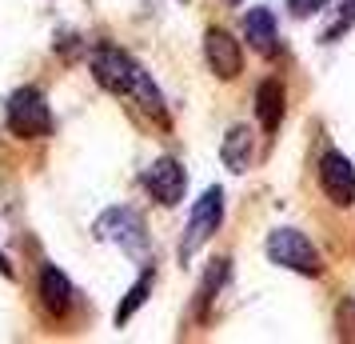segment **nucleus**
<instances>
[{"label":"nucleus","instance_id":"obj_10","mask_svg":"<svg viewBox=\"0 0 355 344\" xmlns=\"http://www.w3.org/2000/svg\"><path fill=\"white\" fill-rule=\"evenodd\" d=\"M243 40L259 52V56H275L279 52V33H275V17L268 8H252L243 17Z\"/></svg>","mask_w":355,"mask_h":344},{"label":"nucleus","instance_id":"obj_17","mask_svg":"<svg viewBox=\"0 0 355 344\" xmlns=\"http://www.w3.org/2000/svg\"><path fill=\"white\" fill-rule=\"evenodd\" d=\"M0 277H12V264L4 261V252H0Z\"/></svg>","mask_w":355,"mask_h":344},{"label":"nucleus","instance_id":"obj_6","mask_svg":"<svg viewBox=\"0 0 355 344\" xmlns=\"http://www.w3.org/2000/svg\"><path fill=\"white\" fill-rule=\"evenodd\" d=\"M320 184L336 208L355 204V164L343 152H336V148H327L320 156Z\"/></svg>","mask_w":355,"mask_h":344},{"label":"nucleus","instance_id":"obj_3","mask_svg":"<svg viewBox=\"0 0 355 344\" xmlns=\"http://www.w3.org/2000/svg\"><path fill=\"white\" fill-rule=\"evenodd\" d=\"M8 129H12V136H24V140L52 132V108L40 88L28 84V88H17L8 97Z\"/></svg>","mask_w":355,"mask_h":344},{"label":"nucleus","instance_id":"obj_7","mask_svg":"<svg viewBox=\"0 0 355 344\" xmlns=\"http://www.w3.org/2000/svg\"><path fill=\"white\" fill-rule=\"evenodd\" d=\"M144 188L152 193V200H160L164 208H172L184 200V188H188V172H184V164L172 161V156H160V161H152V168L144 172Z\"/></svg>","mask_w":355,"mask_h":344},{"label":"nucleus","instance_id":"obj_15","mask_svg":"<svg viewBox=\"0 0 355 344\" xmlns=\"http://www.w3.org/2000/svg\"><path fill=\"white\" fill-rule=\"evenodd\" d=\"M331 0H288L291 17H311V13H320V8H327Z\"/></svg>","mask_w":355,"mask_h":344},{"label":"nucleus","instance_id":"obj_18","mask_svg":"<svg viewBox=\"0 0 355 344\" xmlns=\"http://www.w3.org/2000/svg\"><path fill=\"white\" fill-rule=\"evenodd\" d=\"M232 4H236V0H232Z\"/></svg>","mask_w":355,"mask_h":344},{"label":"nucleus","instance_id":"obj_4","mask_svg":"<svg viewBox=\"0 0 355 344\" xmlns=\"http://www.w3.org/2000/svg\"><path fill=\"white\" fill-rule=\"evenodd\" d=\"M268 261L279 268H291L300 277H320V252L300 229H275L268 236Z\"/></svg>","mask_w":355,"mask_h":344},{"label":"nucleus","instance_id":"obj_16","mask_svg":"<svg viewBox=\"0 0 355 344\" xmlns=\"http://www.w3.org/2000/svg\"><path fill=\"white\" fill-rule=\"evenodd\" d=\"M347 24H355V0H343V13H339V28H347ZM336 28V33H339ZM331 33V36H336Z\"/></svg>","mask_w":355,"mask_h":344},{"label":"nucleus","instance_id":"obj_2","mask_svg":"<svg viewBox=\"0 0 355 344\" xmlns=\"http://www.w3.org/2000/svg\"><path fill=\"white\" fill-rule=\"evenodd\" d=\"M224 224V188H208L204 197L192 204V216H188V229H184V240H180V261L188 264L208 245L216 229Z\"/></svg>","mask_w":355,"mask_h":344},{"label":"nucleus","instance_id":"obj_14","mask_svg":"<svg viewBox=\"0 0 355 344\" xmlns=\"http://www.w3.org/2000/svg\"><path fill=\"white\" fill-rule=\"evenodd\" d=\"M227 280V261H211L208 277H204V288H200V304H208L211 296H216V288Z\"/></svg>","mask_w":355,"mask_h":344},{"label":"nucleus","instance_id":"obj_11","mask_svg":"<svg viewBox=\"0 0 355 344\" xmlns=\"http://www.w3.org/2000/svg\"><path fill=\"white\" fill-rule=\"evenodd\" d=\"M256 116L263 132H275L279 120H284V84L279 81H263L256 88Z\"/></svg>","mask_w":355,"mask_h":344},{"label":"nucleus","instance_id":"obj_13","mask_svg":"<svg viewBox=\"0 0 355 344\" xmlns=\"http://www.w3.org/2000/svg\"><path fill=\"white\" fill-rule=\"evenodd\" d=\"M152 280H156V277L144 272V277L128 288V296H124V300H120V309H116V325H128L132 316H136V309H140V304L148 300V293H152Z\"/></svg>","mask_w":355,"mask_h":344},{"label":"nucleus","instance_id":"obj_12","mask_svg":"<svg viewBox=\"0 0 355 344\" xmlns=\"http://www.w3.org/2000/svg\"><path fill=\"white\" fill-rule=\"evenodd\" d=\"M220 156H224V164L232 168V172H248V161H252V132L243 129H232L224 136V148H220Z\"/></svg>","mask_w":355,"mask_h":344},{"label":"nucleus","instance_id":"obj_5","mask_svg":"<svg viewBox=\"0 0 355 344\" xmlns=\"http://www.w3.org/2000/svg\"><path fill=\"white\" fill-rule=\"evenodd\" d=\"M96 236L108 245H120V252H128L132 261H148V232L140 213L132 208H108L96 220Z\"/></svg>","mask_w":355,"mask_h":344},{"label":"nucleus","instance_id":"obj_8","mask_svg":"<svg viewBox=\"0 0 355 344\" xmlns=\"http://www.w3.org/2000/svg\"><path fill=\"white\" fill-rule=\"evenodd\" d=\"M204 56H208V68L220 81H236L243 72L240 40L227 33V28H208V36H204Z\"/></svg>","mask_w":355,"mask_h":344},{"label":"nucleus","instance_id":"obj_9","mask_svg":"<svg viewBox=\"0 0 355 344\" xmlns=\"http://www.w3.org/2000/svg\"><path fill=\"white\" fill-rule=\"evenodd\" d=\"M72 300H76V288H72V280L56 268V264H44L40 268V304L49 316H64L72 309Z\"/></svg>","mask_w":355,"mask_h":344},{"label":"nucleus","instance_id":"obj_1","mask_svg":"<svg viewBox=\"0 0 355 344\" xmlns=\"http://www.w3.org/2000/svg\"><path fill=\"white\" fill-rule=\"evenodd\" d=\"M92 76H96L108 92H116V97H136L148 113L164 120V97H160V88L152 84V76H148L144 68L132 60L128 52L112 49V44H100V49L92 52Z\"/></svg>","mask_w":355,"mask_h":344}]
</instances>
